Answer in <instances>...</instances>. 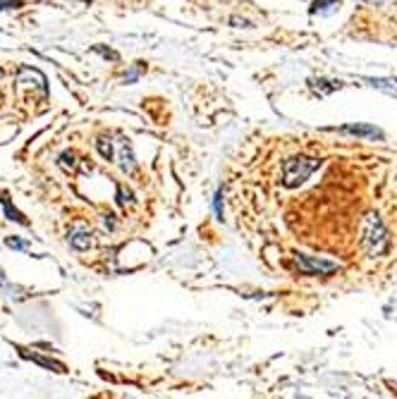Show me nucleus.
<instances>
[{"label": "nucleus", "instance_id": "7ed1b4c3", "mask_svg": "<svg viewBox=\"0 0 397 399\" xmlns=\"http://www.w3.org/2000/svg\"><path fill=\"white\" fill-rule=\"evenodd\" d=\"M294 266L299 268V273L304 275H331L338 271V263L333 261H323V258H314V256H294Z\"/></svg>", "mask_w": 397, "mask_h": 399}, {"label": "nucleus", "instance_id": "f3484780", "mask_svg": "<svg viewBox=\"0 0 397 399\" xmlns=\"http://www.w3.org/2000/svg\"><path fill=\"white\" fill-rule=\"evenodd\" d=\"M230 24H232V27H239V29H249V27H254L249 20H244V17H237V15L230 17Z\"/></svg>", "mask_w": 397, "mask_h": 399}, {"label": "nucleus", "instance_id": "6e6552de", "mask_svg": "<svg viewBox=\"0 0 397 399\" xmlns=\"http://www.w3.org/2000/svg\"><path fill=\"white\" fill-rule=\"evenodd\" d=\"M120 158H122V163H120L122 170H125V172H134V156H132V151H130V146H127V142L122 144Z\"/></svg>", "mask_w": 397, "mask_h": 399}, {"label": "nucleus", "instance_id": "6ab92c4d", "mask_svg": "<svg viewBox=\"0 0 397 399\" xmlns=\"http://www.w3.org/2000/svg\"><path fill=\"white\" fill-rule=\"evenodd\" d=\"M5 244H8L10 249H17V251L27 249V241H22V239H17V237H8V239H5Z\"/></svg>", "mask_w": 397, "mask_h": 399}, {"label": "nucleus", "instance_id": "0eeeda50", "mask_svg": "<svg viewBox=\"0 0 397 399\" xmlns=\"http://www.w3.org/2000/svg\"><path fill=\"white\" fill-rule=\"evenodd\" d=\"M89 244H91V232H87V229H75V232L70 234L72 249L84 251V249H89Z\"/></svg>", "mask_w": 397, "mask_h": 399}, {"label": "nucleus", "instance_id": "1a4fd4ad", "mask_svg": "<svg viewBox=\"0 0 397 399\" xmlns=\"http://www.w3.org/2000/svg\"><path fill=\"white\" fill-rule=\"evenodd\" d=\"M333 8H338V0H314V3H311L309 13L311 15H316V13H331Z\"/></svg>", "mask_w": 397, "mask_h": 399}, {"label": "nucleus", "instance_id": "39448f33", "mask_svg": "<svg viewBox=\"0 0 397 399\" xmlns=\"http://www.w3.org/2000/svg\"><path fill=\"white\" fill-rule=\"evenodd\" d=\"M20 356H22V359H29V361L38 363V366H43V368L55 370V373H65V366H63V363H60V361H53V359H43V356H38V354H31V352H27V349H20Z\"/></svg>", "mask_w": 397, "mask_h": 399}, {"label": "nucleus", "instance_id": "9d476101", "mask_svg": "<svg viewBox=\"0 0 397 399\" xmlns=\"http://www.w3.org/2000/svg\"><path fill=\"white\" fill-rule=\"evenodd\" d=\"M311 86L314 89H321L323 93H331V91H338L343 89V82H328V80H311Z\"/></svg>", "mask_w": 397, "mask_h": 399}, {"label": "nucleus", "instance_id": "ddd939ff", "mask_svg": "<svg viewBox=\"0 0 397 399\" xmlns=\"http://www.w3.org/2000/svg\"><path fill=\"white\" fill-rule=\"evenodd\" d=\"M127 204H132V192L122 187V184H117V206H127Z\"/></svg>", "mask_w": 397, "mask_h": 399}, {"label": "nucleus", "instance_id": "aec40b11", "mask_svg": "<svg viewBox=\"0 0 397 399\" xmlns=\"http://www.w3.org/2000/svg\"><path fill=\"white\" fill-rule=\"evenodd\" d=\"M93 50L103 55V58H108V60H117V53H115V50H105V48H100V46H93Z\"/></svg>", "mask_w": 397, "mask_h": 399}, {"label": "nucleus", "instance_id": "2eb2a0df", "mask_svg": "<svg viewBox=\"0 0 397 399\" xmlns=\"http://www.w3.org/2000/svg\"><path fill=\"white\" fill-rule=\"evenodd\" d=\"M214 211H216L218 220H223V189H218L216 196H214Z\"/></svg>", "mask_w": 397, "mask_h": 399}, {"label": "nucleus", "instance_id": "423d86ee", "mask_svg": "<svg viewBox=\"0 0 397 399\" xmlns=\"http://www.w3.org/2000/svg\"><path fill=\"white\" fill-rule=\"evenodd\" d=\"M0 206L5 208V216H8V220H13V223H20V225H29V220H27L24 216H22L17 208L10 204V199H8V194H3L0 192Z\"/></svg>", "mask_w": 397, "mask_h": 399}, {"label": "nucleus", "instance_id": "5701e85b", "mask_svg": "<svg viewBox=\"0 0 397 399\" xmlns=\"http://www.w3.org/2000/svg\"><path fill=\"white\" fill-rule=\"evenodd\" d=\"M3 75H5V72H3V70H0V77H3Z\"/></svg>", "mask_w": 397, "mask_h": 399}, {"label": "nucleus", "instance_id": "f257e3e1", "mask_svg": "<svg viewBox=\"0 0 397 399\" xmlns=\"http://www.w3.org/2000/svg\"><path fill=\"white\" fill-rule=\"evenodd\" d=\"M323 165L321 158H309V156H292L283 163V187L297 189L306 182L318 167Z\"/></svg>", "mask_w": 397, "mask_h": 399}, {"label": "nucleus", "instance_id": "f8f14e48", "mask_svg": "<svg viewBox=\"0 0 397 399\" xmlns=\"http://www.w3.org/2000/svg\"><path fill=\"white\" fill-rule=\"evenodd\" d=\"M96 149H98V153L103 156L105 160H113V144H110V139H98L96 142Z\"/></svg>", "mask_w": 397, "mask_h": 399}, {"label": "nucleus", "instance_id": "9b49d317", "mask_svg": "<svg viewBox=\"0 0 397 399\" xmlns=\"http://www.w3.org/2000/svg\"><path fill=\"white\" fill-rule=\"evenodd\" d=\"M366 82L371 84L373 89H383V91H388V93H397V82H393V80H371V77H368Z\"/></svg>", "mask_w": 397, "mask_h": 399}, {"label": "nucleus", "instance_id": "a211bd4d", "mask_svg": "<svg viewBox=\"0 0 397 399\" xmlns=\"http://www.w3.org/2000/svg\"><path fill=\"white\" fill-rule=\"evenodd\" d=\"M22 0H0V13L3 10H17V8H22Z\"/></svg>", "mask_w": 397, "mask_h": 399}, {"label": "nucleus", "instance_id": "4be33fe9", "mask_svg": "<svg viewBox=\"0 0 397 399\" xmlns=\"http://www.w3.org/2000/svg\"><path fill=\"white\" fill-rule=\"evenodd\" d=\"M80 3H87V5H91V3H93V0H80Z\"/></svg>", "mask_w": 397, "mask_h": 399}, {"label": "nucleus", "instance_id": "f03ea898", "mask_svg": "<svg viewBox=\"0 0 397 399\" xmlns=\"http://www.w3.org/2000/svg\"><path fill=\"white\" fill-rule=\"evenodd\" d=\"M388 229L383 227L381 218L376 213H368L366 218V232H364V244L371 256H381L388 249Z\"/></svg>", "mask_w": 397, "mask_h": 399}, {"label": "nucleus", "instance_id": "4468645a", "mask_svg": "<svg viewBox=\"0 0 397 399\" xmlns=\"http://www.w3.org/2000/svg\"><path fill=\"white\" fill-rule=\"evenodd\" d=\"M58 165L63 167V170H75V167H77V163H75V156H72V153H67V151H65V153H60V160H58Z\"/></svg>", "mask_w": 397, "mask_h": 399}, {"label": "nucleus", "instance_id": "20e7f679", "mask_svg": "<svg viewBox=\"0 0 397 399\" xmlns=\"http://www.w3.org/2000/svg\"><path fill=\"white\" fill-rule=\"evenodd\" d=\"M331 132L350 134V137H359V139H383L385 137L378 127L364 125V122H357V125H343V127H331Z\"/></svg>", "mask_w": 397, "mask_h": 399}, {"label": "nucleus", "instance_id": "dca6fc26", "mask_svg": "<svg viewBox=\"0 0 397 399\" xmlns=\"http://www.w3.org/2000/svg\"><path fill=\"white\" fill-rule=\"evenodd\" d=\"M142 72H144V65H142V63H137V67H134L130 75H125V80H122V82H125V84H134V82L139 80V75H142Z\"/></svg>", "mask_w": 397, "mask_h": 399}, {"label": "nucleus", "instance_id": "412c9836", "mask_svg": "<svg viewBox=\"0 0 397 399\" xmlns=\"http://www.w3.org/2000/svg\"><path fill=\"white\" fill-rule=\"evenodd\" d=\"M364 3H371V5H383V0H364Z\"/></svg>", "mask_w": 397, "mask_h": 399}]
</instances>
